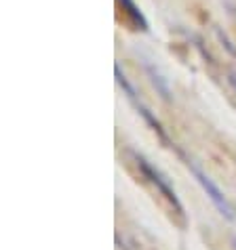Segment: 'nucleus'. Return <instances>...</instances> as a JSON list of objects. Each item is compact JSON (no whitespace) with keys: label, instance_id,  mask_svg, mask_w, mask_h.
<instances>
[{"label":"nucleus","instance_id":"nucleus-5","mask_svg":"<svg viewBox=\"0 0 236 250\" xmlns=\"http://www.w3.org/2000/svg\"><path fill=\"white\" fill-rule=\"evenodd\" d=\"M230 84L234 86V91H236V74H234V72L230 74Z\"/></svg>","mask_w":236,"mask_h":250},{"label":"nucleus","instance_id":"nucleus-6","mask_svg":"<svg viewBox=\"0 0 236 250\" xmlns=\"http://www.w3.org/2000/svg\"><path fill=\"white\" fill-rule=\"evenodd\" d=\"M232 244H234V250H236V238H232Z\"/></svg>","mask_w":236,"mask_h":250},{"label":"nucleus","instance_id":"nucleus-4","mask_svg":"<svg viewBox=\"0 0 236 250\" xmlns=\"http://www.w3.org/2000/svg\"><path fill=\"white\" fill-rule=\"evenodd\" d=\"M120 9L124 11L127 15V23L133 27V30H140V32H148V19L143 17V13L140 11V6L135 4V0H118Z\"/></svg>","mask_w":236,"mask_h":250},{"label":"nucleus","instance_id":"nucleus-1","mask_svg":"<svg viewBox=\"0 0 236 250\" xmlns=\"http://www.w3.org/2000/svg\"><path fill=\"white\" fill-rule=\"evenodd\" d=\"M131 156H133V160H135V164H137V168H140V172L142 175L148 179V181L152 183L158 189V193L169 202V206L175 210L179 217L182 219H186V212H184V204H182V200L177 198V193H175V189H173V185L169 183V179H166L161 170L156 168V166H152L148 160H145L142 154H137V151H131Z\"/></svg>","mask_w":236,"mask_h":250},{"label":"nucleus","instance_id":"nucleus-3","mask_svg":"<svg viewBox=\"0 0 236 250\" xmlns=\"http://www.w3.org/2000/svg\"><path fill=\"white\" fill-rule=\"evenodd\" d=\"M114 76H116V82H118V86H120L122 91L127 93L129 101L133 103V107H135L137 112L142 114V118H143V120H145V122H148L150 126H152V130H154V133H158V135H161L163 139H166V137H165V130H163V126H161V122H158L156 118L152 116V112H150V109H148V107H145L143 103H142V99H140V97H137L135 86H133V84H131V82H129V78H127V76H124V72L120 69V65H114Z\"/></svg>","mask_w":236,"mask_h":250},{"label":"nucleus","instance_id":"nucleus-2","mask_svg":"<svg viewBox=\"0 0 236 250\" xmlns=\"http://www.w3.org/2000/svg\"><path fill=\"white\" fill-rule=\"evenodd\" d=\"M184 160H186V166H188V170L194 175V179L198 181V185L203 187V191L209 196V200L213 202V206L217 208V210L221 212V217L224 219H228V221H234L236 219V214H234V208H232V204L228 202V198L224 196V191L219 189V185L213 181V179L207 175V172L200 168V166L194 162V160H190L188 156H184Z\"/></svg>","mask_w":236,"mask_h":250}]
</instances>
